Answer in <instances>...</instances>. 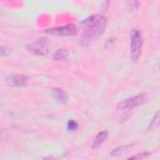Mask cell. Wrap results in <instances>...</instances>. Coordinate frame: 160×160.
Listing matches in <instances>:
<instances>
[{
    "instance_id": "6da1fadb",
    "label": "cell",
    "mask_w": 160,
    "mask_h": 160,
    "mask_svg": "<svg viewBox=\"0 0 160 160\" xmlns=\"http://www.w3.org/2000/svg\"><path fill=\"white\" fill-rule=\"evenodd\" d=\"M108 25V19L102 14H94L88 16L80 22L81 28V42L90 44L100 38Z\"/></svg>"
},
{
    "instance_id": "7a4b0ae2",
    "label": "cell",
    "mask_w": 160,
    "mask_h": 160,
    "mask_svg": "<svg viewBox=\"0 0 160 160\" xmlns=\"http://www.w3.org/2000/svg\"><path fill=\"white\" fill-rule=\"evenodd\" d=\"M142 50V35L140 30L132 29L130 34V56L132 62H138Z\"/></svg>"
},
{
    "instance_id": "3957f363",
    "label": "cell",
    "mask_w": 160,
    "mask_h": 160,
    "mask_svg": "<svg viewBox=\"0 0 160 160\" xmlns=\"http://www.w3.org/2000/svg\"><path fill=\"white\" fill-rule=\"evenodd\" d=\"M26 50L34 55L44 56L49 52V41L45 38H39L35 41L26 45Z\"/></svg>"
},
{
    "instance_id": "277c9868",
    "label": "cell",
    "mask_w": 160,
    "mask_h": 160,
    "mask_svg": "<svg viewBox=\"0 0 160 160\" xmlns=\"http://www.w3.org/2000/svg\"><path fill=\"white\" fill-rule=\"evenodd\" d=\"M145 100H146V95L145 94H138V95H134L131 98L124 99L120 102H118L116 104V109L118 110H131V109L138 108L139 105L144 104Z\"/></svg>"
},
{
    "instance_id": "5b68a950",
    "label": "cell",
    "mask_w": 160,
    "mask_h": 160,
    "mask_svg": "<svg viewBox=\"0 0 160 160\" xmlns=\"http://www.w3.org/2000/svg\"><path fill=\"white\" fill-rule=\"evenodd\" d=\"M46 34L55 35V36H75L78 34V28L74 24H68L64 26H58V28H51L45 30Z\"/></svg>"
},
{
    "instance_id": "8992f818",
    "label": "cell",
    "mask_w": 160,
    "mask_h": 160,
    "mask_svg": "<svg viewBox=\"0 0 160 160\" xmlns=\"http://www.w3.org/2000/svg\"><path fill=\"white\" fill-rule=\"evenodd\" d=\"M5 85L10 88H25L28 86V78L24 74H9L4 79Z\"/></svg>"
},
{
    "instance_id": "52a82bcc",
    "label": "cell",
    "mask_w": 160,
    "mask_h": 160,
    "mask_svg": "<svg viewBox=\"0 0 160 160\" xmlns=\"http://www.w3.org/2000/svg\"><path fill=\"white\" fill-rule=\"evenodd\" d=\"M108 136H109V131H108V130H101V131H99V132L96 134L94 141H92V146H91L92 150L99 149V148L105 142V140L108 139Z\"/></svg>"
},
{
    "instance_id": "ba28073f",
    "label": "cell",
    "mask_w": 160,
    "mask_h": 160,
    "mask_svg": "<svg viewBox=\"0 0 160 160\" xmlns=\"http://www.w3.org/2000/svg\"><path fill=\"white\" fill-rule=\"evenodd\" d=\"M51 94H52V96H54L55 100H58V101H60L62 104H66L68 102V94L65 92L64 89H61V88H54L52 91H51Z\"/></svg>"
},
{
    "instance_id": "9c48e42d",
    "label": "cell",
    "mask_w": 160,
    "mask_h": 160,
    "mask_svg": "<svg viewBox=\"0 0 160 160\" xmlns=\"http://www.w3.org/2000/svg\"><path fill=\"white\" fill-rule=\"evenodd\" d=\"M134 146V144H130V145H121V146H118V148H115L111 152H110V155L111 156H114V158H119V156H122V155H125L131 148Z\"/></svg>"
},
{
    "instance_id": "30bf717a",
    "label": "cell",
    "mask_w": 160,
    "mask_h": 160,
    "mask_svg": "<svg viewBox=\"0 0 160 160\" xmlns=\"http://www.w3.org/2000/svg\"><path fill=\"white\" fill-rule=\"evenodd\" d=\"M68 56H69V51H68L66 49H58V50L54 52L52 59L56 60V61H59V60H65V59H68Z\"/></svg>"
},
{
    "instance_id": "8fae6325",
    "label": "cell",
    "mask_w": 160,
    "mask_h": 160,
    "mask_svg": "<svg viewBox=\"0 0 160 160\" xmlns=\"http://www.w3.org/2000/svg\"><path fill=\"white\" fill-rule=\"evenodd\" d=\"M159 124H160V110H159V111H156V112L154 114V116H152V119L150 120V122H149V125H148L146 130H148V131H150V130H152L154 128H156Z\"/></svg>"
},
{
    "instance_id": "7c38bea8",
    "label": "cell",
    "mask_w": 160,
    "mask_h": 160,
    "mask_svg": "<svg viewBox=\"0 0 160 160\" xmlns=\"http://www.w3.org/2000/svg\"><path fill=\"white\" fill-rule=\"evenodd\" d=\"M78 126H79V125H78V122H76L75 120H72V119H71V120H69V121H68V124H66V128H68V130H69V131H75V130L78 129Z\"/></svg>"
},
{
    "instance_id": "4fadbf2b",
    "label": "cell",
    "mask_w": 160,
    "mask_h": 160,
    "mask_svg": "<svg viewBox=\"0 0 160 160\" xmlns=\"http://www.w3.org/2000/svg\"><path fill=\"white\" fill-rule=\"evenodd\" d=\"M0 55H1V58L9 56V55H10V49L6 48L5 45H1V46H0Z\"/></svg>"
},
{
    "instance_id": "5bb4252c",
    "label": "cell",
    "mask_w": 160,
    "mask_h": 160,
    "mask_svg": "<svg viewBox=\"0 0 160 160\" xmlns=\"http://www.w3.org/2000/svg\"><path fill=\"white\" fill-rule=\"evenodd\" d=\"M148 156H150V152H149V151H144V152H139V154L132 155L131 159H145V158H148Z\"/></svg>"
},
{
    "instance_id": "9a60e30c",
    "label": "cell",
    "mask_w": 160,
    "mask_h": 160,
    "mask_svg": "<svg viewBox=\"0 0 160 160\" xmlns=\"http://www.w3.org/2000/svg\"><path fill=\"white\" fill-rule=\"evenodd\" d=\"M138 6H139L138 0H129V9H130V11L136 10V9H138Z\"/></svg>"
}]
</instances>
